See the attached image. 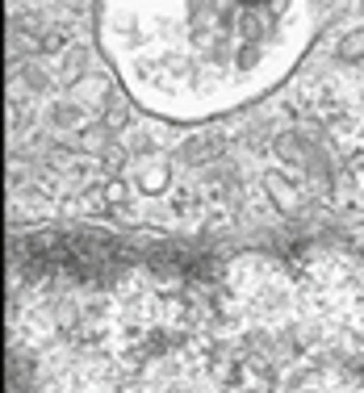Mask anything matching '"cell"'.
I'll return each instance as SVG.
<instances>
[{"instance_id": "1", "label": "cell", "mask_w": 364, "mask_h": 393, "mask_svg": "<svg viewBox=\"0 0 364 393\" xmlns=\"http://www.w3.org/2000/svg\"><path fill=\"white\" fill-rule=\"evenodd\" d=\"M314 34L310 0H101L96 38L151 113L193 122L280 84Z\"/></svg>"}]
</instances>
